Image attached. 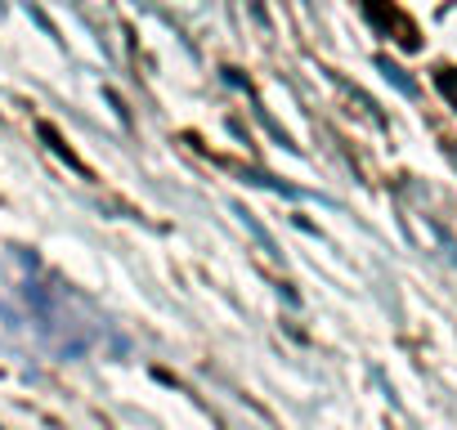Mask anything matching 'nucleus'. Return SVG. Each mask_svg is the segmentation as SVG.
Instances as JSON below:
<instances>
[{
  "label": "nucleus",
  "mask_w": 457,
  "mask_h": 430,
  "mask_svg": "<svg viewBox=\"0 0 457 430\" xmlns=\"http://www.w3.org/2000/svg\"><path fill=\"white\" fill-rule=\"evenodd\" d=\"M435 86H439V95L457 108V68H439V72H435Z\"/></svg>",
  "instance_id": "f257e3e1"
},
{
  "label": "nucleus",
  "mask_w": 457,
  "mask_h": 430,
  "mask_svg": "<svg viewBox=\"0 0 457 430\" xmlns=\"http://www.w3.org/2000/svg\"><path fill=\"white\" fill-rule=\"evenodd\" d=\"M448 153H453V161H457V144H448Z\"/></svg>",
  "instance_id": "f03ea898"
}]
</instances>
